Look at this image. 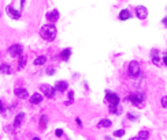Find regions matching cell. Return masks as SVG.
Masks as SVG:
<instances>
[{
    "instance_id": "cell-30",
    "label": "cell",
    "mask_w": 167,
    "mask_h": 140,
    "mask_svg": "<svg viewBox=\"0 0 167 140\" xmlns=\"http://www.w3.org/2000/svg\"><path fill=\"white\" fill-rule=\"evenodd\" d=\"M3 112H4V105H3V101L0 99V114H3Z\"/></svg>"
},
{
    "instance_id": "cell-22",
    "label": "cell",
    "mask_w": 167,
    "mask_h": 140,
    "mask_svg": "<svg viewBox=\"0 0 167 140\" xmlns=\"http://www.w3.org/2000/svg\"><path fill=\"white\" fill-rule=\"evenodd\" d=\"M74 103V91H69V95H67V101L65 102V105H73Z\"/></svg>"
},
{
    "instance_id": "cell-21",
    "label": "cell",
    "mask_w": 167,
    "mask_h": 140,
    "mask_svg": "<svg viewBox=\"0 0 167 140\" xmlns=\"http://www.w3.org/2000/svg\"><path fill=\"white\" fill-rule=\"evenodd\" d=\"M18 59H19V63H18V69H23L25 65H26L27 59H26V57H25L23 55H22L21 57H18Z\"/></svg>"
},
{
    "instance_id": "cell-13",
    "label": "cell",
    "mask_w": 167,
    "mask_h": 140,
    "mask_svg": "<svg viewBox=\"0 0 167 140\" xmlns=\"http://www.w3.org/2000/svg\"><path fill=\"white\" fill-rule=\"evenodd\" d=\"M151 61H152L153 65L160 64V56H159V50L157 49H152V52H151Z\"/></svg>"
},
{
    "instance_id": "cell-37",
    "label": "cell",
    "mask_w": 167,
    "mask_h": 140,
    "mask_svg": "<svg viewBox=\"0 0 167 140\" xmlns=\"http://www.w3.org/2000/svg\"><path fill=\"white\" fill-rule=\"evenodd\" d=\"M0 17H2V12H0Z\"/></svg>"
},
{
    "instance_id": "cell-18",
    "label": "cell",
    "mask_w": 167,
    "mask_h": 140,
    "mask_svg": "<svg viewBox=\"0 0 167 140\" xmlns=\"http://www.w3.org/2000/svg\"><path fill=\"white\" fill-rule=\"evenodd\" d=\"M0 72L4 75H10L11 74V65L7 64V63H3V64L0 65Z\"/></svg>"
},
{
    "instance_id": "cell-27",
    "label": "cell",
    "mask_w": 167,
    "mask_h": 140,
    "mask_svg": "<svg viewBox=\"0 0 167 140\" xmlns=\"http://www.w3.org/2000/svg\"><path fill=\"white\" fill-rule=\"evenodd\" d=\"M160 103H162V107H165V109H167V95H165V97H162V99H160Z\"/></svg>"
},
{
    "instance_id": "cell-7",
    "label": "cell",
    "mask_w": 167,
    "mask_h": 140,
    "mask_svg": "<svg viewBox=\"0 0 167 140\" xmlns=\"http://www.w3.org/2000/svg\"><path fill=\"white\" fill-rule=\"evenodd\" d=\"M134 12H136V17L138 19H147L148 18V8L145 6H137L136 10H134Z\"/></svg>"
},
{
    "instance_id": "cell-8",
    "label": "cell",
    "mask_w": 167,
    "mask_h": 140,
    "mask_svg": "<svg viewBox=\"0 0 167 140\" xmlns=\"http://www.w3.org/2000/svg\"><path fill=\"white\" fill-rule=\"evenodd\" d=\"M6 12H7V15L11 19H19L21 18V11L17 8H14V6H11V4L6 7Z\"/></svg>"
},
{
    "instance_id": "cell-35",
    "label": "cell",
    "mask_w": 167,
    "mask_h": 140,
    "mask_svg": "<svg viewBox=\"0 0 167 140\" xmlns=\"http://www.w3.org/2000/svg\"><path fill=\"white\" fill-rule=\"evenodd\" d=\"M106 140H112V139L110 138V136H106Z\"/></svg>"
},
{
    "instance_id": "cell-20",
    "label": "cell",
    "mask_w": 167,
    "mask_h": 140,
    "mask_svg": "<svg viewBox=\"0 0 167 140\" xmlns=\"http://www.w3.org/2000/svg\"><path fill=\"white\" fill-rule=\"evenodd\" d=\"M45 63H47V56H39V57H36V59H34L33 64L34 65H44Z\"/></svg>"
},
{
    "instance_id": "cell-26",
    "label": "cell",
    "mask_w": 167,
    "mask_h": 140,
    "mask_svg": "<svg viewBox=\"0 0 167 140\" xmlns=\"http://www.w3.org/2000/svg\"><path fill=\"white\" fill-rule=\"evenodd\" d=\"M127 119L132 120V121H138L140 116H138V114H133V113H127Z\"/></svg>"
},
{
    "instance_id": "cell-14",
    "label": "cell",
    "mask_w": 167,
    "mask_h": 140,
    "mask_svg": "<svg viewBox=\"0 0 167 140\" xmlns=\"http://www.w3.org/2000/svg\"><path fill=\"white\" fill-rule=\"evenodd\" d=\"M14 94L17 95L18 98H21V99H25V98L29 97V93H27L26 88H22V87H18L14 90Z\"/></svg>"
},
{
    "instance_id": "cell-6",
    "label": "cell",
    "mask_w": 167,
    "mask_h": 140,
    "mask_svg": "<svg viewBox=\"0 0 167 140\" xmlns=\"http://www.w3.org/2000/svg\"><path fill=\"white\" fill-rule=\"evenodd\" d=\"M40 90H41V93L45 95L47 98H53L55 97V93H56L55 87H52L51 84H45V83L40 84Z\"/></svg>"
},
{
    "instance_id": "cell-29",
    "label": "cell",
    "mask_w": 167,
    "mask_h": 140,
    "mask_svg": "<svg viewBox=\"0 0 167 140\" xmlns=\"http://www.w3.org/2000/svg\"><path fill=\"white\" fill-rule=\"evenodd\" d=\"M55 71H56L55 68H48V69H47V75H49V76H51V75L55 74Z\"/></svg>"
},
{
    "instance_id": "cell-1",
    "label": "cell",
    "mask_w": 167,
    "mask_h": 140,
    "mask_svg": "<svg viewBox=\"0 0 167 140\" xmlns=\"http://www.w3.org/2000/svg\"><path fill=\"white\" fill-rule=\"evenodd\" d=\"M56 34H58V30H56V26L53 23H47L40 29V37L43 40L48 41V42H52L55 40Z\"/></svg>"
},
{
    "instance_id": "cell-32",
    "label": "cell",
    "mask_w": 167,
    "mask_h": 140,
    "mask_svg": "<svg viewBox=\"0 0 167 140\" xmlns=\"http://www.w3.org/2000/svg\"><path fill=\"white\" fill-rule=\"evenodd\" d=\"M162 25H163L165 27H167V17H165V18L162 19Z\"/></svg>"
},
{
    "instance_id": "cell-36",
    "label": "cell",
    "mask_w": 167,
    "mask_h": 140,
    "mask_svg": "<svg viewBox=\"0 0 167 140\" xmlns=\"http://www.w3.org/2000/svg\"><path fill=\"white\" fill-rule=\"evenodd\" d=\"M130 140H140V139H138V138H132Z\"/></svg>"
},
{
    "instance_id": "cell-33",
    "label": "cell",
    "mask_w": 167,
    "mask_h": 140,
    "mask_svg": "<svg viewBox=\"0 0 167 140\" xmlns=\"http://www.w3.org/2000/svg\"><path fill=\"white\" fill-rule=\"evenodd\" d=\"M163 63H165V65L167 67V53H166L165 56H163Z\"/></svg>"
},
{
    "instance_id": "cell-4",
    "label": "cell",
    "mask_w": 167,
    "mask_h": 140,
    "mask_svg": "<svg viewBox=\"0 0 167 140\" xmlns=\"http://www.w3.org/2000/svg\"><path fill=\"white\" fill-rule=\"evenodd\" d=\"M106 101L111 106H119L121 98H119V95L116 93H112L111 90H106Z\"/></svg>"
},
{
    "instance_id": "cell-12",
    "label": "cell",
    "mask_w": 167,
    "mask_h": 140,
    "mask_svg": "<svg viewBox=\"0 0 167 140\" xmlns=\"http://www.w3.org/2000/svg\"><path fill=\"white\" fill-rule=\"evenodd\" d=\"M29 101H30L31 105H40V103L43 102V94H40V93L31 94L30 98H29Z\"/></svg>"
},
{
    "instance_id": "cell-5",
    "label": "cell",
    "mask_w": 167,
    "mask_h": 140,
    "mask_svg": "<svg viewBox=\"0 0 167 140\" xmlns=\"http://www.w3.org/2000/svg\"><path fill=\"white\" fill-rule=\"evenodd\" d=\"M22 53H23V46L21 44H12V45L8 48V55L11 57H21Z\"/></svg>"
},
{
    "instance_id": "cell-3",
    "label": "cell",
    "mask_w": 167,
    "mask_h": 140,
    "mask_svg": "<svg viewBox=\"0 0 167 140\" xmlns=\"http://www.w3.org/2000/svg\"><path fill=\"white\" fill-rule=\"evenodd\" d=\"M127 72L132 78H137V76L141 75V68H140V63L133 60V61L129 63V67H127Z\"/></svg>"
},
{
    "instance_id": "cell-10",
    "label": "cell",
    "mask_w": 167,
    "mask_h": 140,
    "mask_svg": "<svg viewBox=\"0 0 167 140\" xmlns=\"http://www.w3.org/2000/svg\"><path fill=\"white\" fill-rule=\"evenodd\" d=\"M55 90L59 91V93H65V91L69 90V83L66 80H58L55 83Z\"/></svg>"
},
{
    "instance_id": "cell-24",
    "label": "cell",
    "mask_w": 167,
    "mask_h": 140,
    "mask_svg": "<svg viewBox=\"0 0 167 140\" xmlns=\"http://www.w3.org/2000/svg\"><path fill=\"white\" fill-rule=\"evenodd\" d=\"M110 113L111 114H119L121 113V109H119V106H111V105H110Z\"/></svg>"
},
{
    "instance_id": "cell-23",
    "label": "cell",
    "mask_w": 167,
    "mask_h": 140,
    "mask_svg": "<svg viewBox=\"0 0 167 140\" xmlns=\"http://www.w3.org/2000/svg\"><path fill=\"white\" fill-rule=\"evenodd\" d=\"M140 140H148V138H149V132L145 131V129H143V131H140V133H138L137 136Z\"/></svg>"
},
{
    "instance_id": "cell-9",
    "label": "cell",
    "mask_w": 167,
    "mask_h": 140,
    "mask_svg": "<svg viewBox=\"0 0 167 140\" xmlns=\"http://www.w3.org/2000/svg\"><path fill=\"white\" fill-rule=\"evenodd\" d=\"M45 18H47V21H48L49 23H55V22H58V19L61 18V12H59L58 10H52V11L47 12Z\"/></svg>"
},
{
    "instance_id": "cell-17",
    "label": "cell",
    "mask_w": 167,
    "mask_h": 140,
    "mask_svg": "<svg viewBox=\"0 0 167 140\" xmlns=\"http://www.w3.org/2000/svg\"><path fill=\"white\" fill-rule=\"evenodd\" d=\"M97 126L99 128H110V126H112V121L108 119H102L97 124Z\"/></svg>"
},
{
    "instance_id": "cell-2",
    "label": "cell",
    "mask_w": 167,
    "mask_h": 140,
    "mask_svg": "<svg viewBox=\"0 0 167 140\" xmlns=\"http://www.w3.org/2000/svg\"><path fill=\"white\" fill-rule=\"evenodd\" d=\"M127 101H130L134 106L137 107H143L144 106V102H145V94L143 91H134V93L129 94L127 97Z\"/></svg>"
},
{
    "instance_id": "cell-11",
    "label": "cell",
    "mask_w": 167,
    "mask_h": 140,
    "mask_svg": "<svg viewBox=\"0 0 167 140\" xmlns=\"http://www.w3.org/2000/svg\"><path fill=\"white\" fill-rule=\"evenodd\" d=\"M130 18H133V14H132L127 8H123L119 11V15H118L119 21H127V19H130Z\"/></svg>"
},
{
    "instance_id": "cell-15",
    "label": "cell",
    "mask_w": 167,
    "mask_h": 140,
    "mask_svg": "<svg viewBox=\"0 0 167 140\" xmlns=\"http://www.w3.org/2000/svg\"><path fill=\"white\" fill-rule=\"evenodd\" d=\"M23 120H25V113L23 112H21V113H18L17 116H15V119H14V128H19V126L22 125V122H23Z\"/></svg>"
},
{
    "instance_id": "cell-25",
    "label": "cell",
    "mask_w": 167,
    "mask_h": 140,
    "mask_svg": "<svg viewBox=\"0 0 167 140\" xmlns=\"http://www.w3.org/2000/svg\"><path fill=\"white\" fill-rule=\"evenodd\" d=\"M125 133H126L125 129H118V131H115L114 133H112V135H114V138H122Z\"/></svg>"
},
{
    "instance_id": "cell-28",
    "label": "cell",
    "mask_w": 167,
    "mask_h": 140,
    "mask_svg": "<svg viewBox=\"0 0 167 140\" xmlns=\"http://www.w3.org/2000/svg\"><path fill=\"white\" fill-rule=\"evenodd\" d=\"M55 135H56V138H62V136H63V129H56Z\"/></svg>"
},
{
    "instance_id": "cell-19",
    "label": "cell",
    "mask_w": 167,
    "mask_h": 140,
    "mask_svg": "<svg viewBox=\"0 0 167 140\" xmlns=\"http://www.w3.org/2000/svg\"><path fill=\"white\" fill-rule=\"evenodd\" d=\"M47 125H48V117H47V114H41V117H40V129H45Z\"/></svg>"
},
{
    "instance_id": "cell-16",
    "label": "cell",
    "mask_w": 167,
    "mask_h": 140,
    "mask_svg": "<svg viewBox=\"0 0 167 140\" xmlns=\"http://www.w3.org/2000/svg\"><path fill=\"white\" fill-rule=\"evenodd\" d=\"M71 48H65V49L61 52V55H59V57H61V60H63V61H69V59H70L71 56Z\"/></svg>"
},
{
    "instance_id": "cell-34",
    "label": "cell",
    "mask_w": 167,
    "mask_h": 140,
    "mask_svg": "<svg viewBox=\"0 0 167 140\" xmlns=\"http://www.w3.org/2000/svg\"><path fill=\"white\" fill-rule=\"evenodd\" d=\"M31 140H41V139H40V138H37V136H36V138H33Z\"/></svg>"
},
{
    "instance_id": "cell-31",
    "label": "cell",
    "mask_w": 167,
    "mask_h": 140,
    "mask_svg": "<svg viewBox=\"0 0 167 140\" xmlns=\"http://www.w3.org/2000/svg\"><path fill=\"white\" fill-rule=\"evenodd\" d=\"M75 122H77V125L80 126V128H82V121H81V119H75Z\"/></svg>"
}]
</instances>
